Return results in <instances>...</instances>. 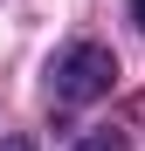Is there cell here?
Returning a JSON list of instances; mask_svg holds the SVG:
<instances>
[{"label":"cell","mask_w":145,"mask_h":151,"mask_svg":"<svg viewBox=\"0 0 145 151\" xmlns=\"http://www.w3.org/2000/svg\"><path fill=\"white\" fill-rule=\"evenodd\" d=\"M0 151H35V144H28V137H7V144H0Z\"/></svg>","instance_id":"cell-3"},{"label":"cell","mask_w":145,"mask_h":151,"mask_svg":"<svg viewBox=\"0 0 145 151\" xmlns=\"http://www.w3.org/2000/svg\"><path fill=\"white\" fill-rule=\"evenodd\" d=\"M76 151H131V144H125V131H90Z\"/></svg>","instance_id":"cell-2"},{"label":"cell","mask_w":145,"mask_h":151,"mask_svg":"<svg viewBox=\"0 0 145 151\" xmlns=\"http://www.w3.org/2000/svg\"><path fill=\"white\" fill-rule=\"evenodd\" d=\"M117 83V55L104 41H69L62 55H55V69H48V89H55V103H97Z\"/></svg>","instance_id":"cell-1"},{"label":"cell","mask_w":145,"mask_h":151,"mask_svg":"<svg viewBox=\"0 0 145 151\" xmlns=\"http://www.w3.org/2000/svg\"><path fill=\"white\" fill-rule=\"evenodd\" d=\"M131 21H138V28H145V0H131Z\"/></svg>","instance_id":"cell-4"}]
</instances>
